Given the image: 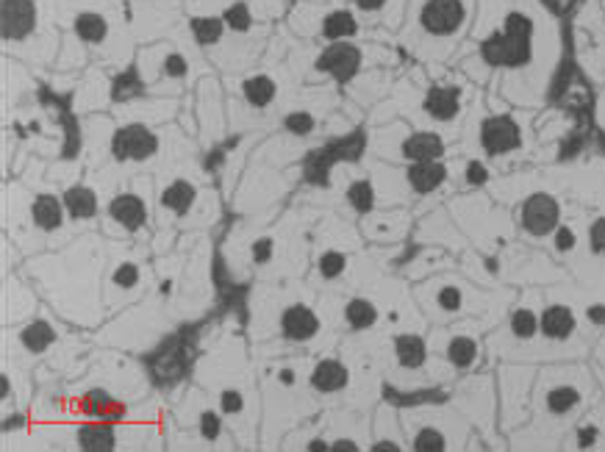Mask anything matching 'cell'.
Listing matches in <instances>:
<instances>
[{
    "label": "cell",
    "instance_id": "34",
    "mask_svg": "<svg viewBox=\"0 0 605 452\" xmlns=\"http://www.w3.org/2000/svg\"><path fill=\"white\" fill-rule=\"evenodd\" d=\"M586 252L592 258H605V214L594 217L586 228Z\"/></svg>",
    "mask_w": 605,
    "mask_h": 452
},
{
    "label": "cell",
    "instance_id": "32",
    "mask_svg": "<svg viewBox=\"0 0 605 452\" xmlns=\"http://www.w3.org/2000/svg\"><path fill=\"white\" fill-rule=\"evenodd\" d=\"M64 206H67L70 219L75 223H86V219H95L97 212H100V195L97 190L86 184H75L64 190Z\"/></svg>",
    "mask_w": 605,
    "mask_h": 452
},
{
    "label": "cell",
    "instance_id": "3",
    "mask_svg": "<svg viewBox=\"0 0 605 452\" xmlns=\"http://www.w3.org/2000/svg\"><path fill=\"white\" fill-rule=\"evenodd\" d=\"M592 373L575 360L539 364L531 395V417L506 435L511 450H559L592 406Z\"/></svg>",
    "mask_w": 605,
    "mask_h": 452
},
{
    "label": "cell",
    "instance_id": "20",
    "mask_svg": "<svg viewBox=\"0 0 605 452\" xmlns=\"http://www.w3.org/2000/svg\"><path fill=\"white\" fill-rule=\"evenodd\" d=\"M64 439L56 446H70V450H86V452H106L117 450L123 444L139 446L137 441H128V428L120 422H109V419H89V422L64 424Z\"/></svg>",
    "mask_w": 605,
    "mask_h": 452
},
{
    "label": "cell",
    "instance_id": "15",
    "mask_svg": "<svg viewBox=\"0 0 605 452\" xmlns=\"http://www.w3.org/2000/svg\"><path fill=\"white\" fill-rule=\"evenodd\" d=\"M497 267H500V283L514 289H544L553 287V283H561L566 278L564 263L559 267V261L550 258L542 247L522 239H514L511 245H506L497 252Z\"/></svg>",
    "mask_w": 605,
    "mask_h": 452
},
{
    "label": "cell",
    "instance_id": "19",
    "mask_svg": "<svg viewBox=\"0 0 605 452\" xmlns=\"http://www.w3.org/2000/svg\"><path fill=\"white\" fill-rule=\"evenodd\" d=\"M575 42L577 62L586 69L588 78H605V20L599 12V0H581L575 14Z\"/></svg>",
    "mask_w": 605,
    "mask_h": 452
},
{
    "label": "cell",
    "instance_id": "17",
    "mask_svg": "<svg viewBox=\"0 0 605 452\" xmlns=\"http://www.w3.org/2000/svg\"><path fill=\"white\" fill-rule=\"evenodd\" d=\"M486 327L480 322H456V325H431V353L439 355L456 375H469L484 364L486 344L480 336Z\"/></svg>",
    "mask_w": 605,
    "mask_h": 452
},
{
    "label": "cell",
    "instance_id": "16",
    "mask_svg": "<svg viewBox=\"0 0 605 452\" xmlns=\"http://www.w3.org/2000/svg\"><path fill=\"white\" fill-rule=\"evenodd\" d=\"M497 406H500V433L509 435L531 417V395L539 364L528 360H497Z\"/></svg>",
    "mask_w": 605,
    "mask_h": 452
},
{
    "label": "cell",
    "instance_id": "33",
    "mask_svg": "<svg viewBox=\"0 0 605 452\" xmlns=\"http://www.w3.org/2000/svg\"><path fill=\"white\" fill-rule=\"evenodd\" d=\"M189 34H192V42H198V47L212 51L225 40L229 25H225L223 14H203V18H189Z\"/></svg>",
    "mask_w": 605,
    "mask_h": 452
},
{
    "label": "cell",
    "instance_id": "10",
    "mask_svg": "<svg viewBox=\"0 0 605 452\" xmlns=\"http://www.w3.org/2000/svg\"><path fill=\"white\" fill-rule=\"evenodd\" d=\"M542 311H539V338L528 349V364H550V360H575L583 353V314L561 294V283L548 287Z\"/></svg>",
    "mask_w": 605,
    "mask_h": 452
},
{
    "label": "cell",
    "instance_id": "25",
    "mask_svg": "<svg viewBox=\"0 0 605 452\" xmlns=\"http://www.w3.org/2000/svg\"><path fill=\"white\" fill-rule=\"evenodd\" d=\"M206 201V192L200 190L198 181L192 175H172L164 184V190L159 192V219L161 217H176L183 225V219H189L194 214V208Z\"/></svg>",
    "mask_w": 605,
    "mask_h": 452
},
{
    "label": "cell",
    "instance_id": "30",
    "mask_svg": "<svg viewBox=\"0 0 605 452\" xmlns=\"http://www.w3.org/2000/svg\"><path fill=\"white\" fill-rule=\"evenodd\" d=\"M145 283V263H139L137 258H120L117 263H112L109 281H106V298L112 294H120L123 300L139 298L142 294Z\"/></svg>",
    "mask_w": 605,
    "mask_h": 452
},
{
    "label": "cell",
    "instance_id": "14",
    "mask_svg": "<svg viewBox=\"0 0 605 452\" xmlns=\"http://www.w3.org/2000/svg\"><path fill=\"white\" fill-rule=\"evenodd\" d=\"M447 400L469 419L475 433L489 446L509 444L506 439H497L500 433V406H497V380L495 375L469 373L456 378Z\"/></svg>",
    "mask_w": 605,
    "mask_h": 452
},
{
    "label": "cell",
    "instance_id": "9",
    "mask_svg": "<svg viewBox=\"0 0 605 452\" xmlns=\"http://www.w3.org/2000/svg\"><path fill=\"white\" fill-rule=\"evenodd\" d=\"M453 219L467 236L469 245L475 250L486 252V256H497L506 245L517 239V223L514 212L509 206L497 203L486 190L480 192H464V195H453L447 201Z\"/></svg>",
    "mask_w": 605,
    "mask_h": 452
},
{
    "label": "cell",
    "instance_id": "21",
    "mask_svg": "<svg viewBox=\"0 0 605 452\" xmlns=\"http://www.w3.org/2000/svg\"><path fill=\"white\" fill-rule=\"evenodd\" d=\"M414 225H417V214L412 208H375L359 219V230L367 245L381 247L406 245L408 236L414 234Z\"/></svg>",
    "mask_w": 605,
    "mask_h": 452
},
{
    "label": "cell",
    "instance_id": "29",
    "mask_svg": "<svg viewBox=\"0 0 605 452\" xmlns=\"http://www.w3.org/2000/svg\"><path fill=\"white\" fill-rule=\"evenodd\" d=\"M256 397H247L245 386L234 384V380H229V384H223L217 389V411L223 413L225 422L231 424H251V417H256V408L258 402H253Z\"/></svg>",
    "mask_w": 605,
    "mask_h": 452
},
{
    "label": "cell",
    "instance_id": "36",
    "mask_svg": "<svg viewBox=\"0 0 605 452\" xmlns=\"http://www.w3.org/2000/svg\"><path fill=\"white\" fill-rule=\"evenodd\" d=\"M599 12H603V20H605V0H599Z\"/></svg>",
    "mask_w": 605,
    "mask_h": 452
},
{
    "label": "cell",
    "instance_id": "7",
    "mask_svg": "<svg viewBox=\"0 0 605 452\" xmlns=\"http://www.w3.org/2000/svg\"><path fill=\"white\" fill-rule=\"evenodd\" d=\"M3 56L20 58L29 67H56L62 31L47 0H3Z\"/></svg>",
    "mask_w": 605,
    "mask_h": 452
},
{
    "label": "cell",
    "instance_id": "23",
    "mask_svg": "<svg viewBox=\"0 0 605 452\" xmlns=\"http://www.w3.org/2000/svg\"><path fill=\"white\" fill-rule=\"evenodd\" d=\"M412 239L417 241V245L445 247V250H450L453 256H461L464 250H469V247H473L467 241V236L461 234V228L456 225V219H453L447 203L445 206L431 208V212H425L423 217L417 219Z\"/></svg>",
    "mask_w": 605,
    "mask_h": 452
},
{
    "label": "cell",
    "instance_id": "18",
    "mask_svg": "<svg viewBox=\"0 0 605 452\" xmlns=\"http://www.w3.org/2000/svg\"><path fill=\"white\" fill-rule=\"evenodd\" d=\"M164 150V137L150 122L126 120L120 126H112V117L106 120V155L115 164H148Z\"/></svg>",
    "mask_w": 605,
    "mask_h": 452
},
{
    "label": "cell",
    "instance_id": "11",
    "mask_svg": "<svg viewBox=\"0 0 605 452\" xmlns=\"http://www.w3.org/2000/svg\"><path fill=\"white\" fill-rule=\"evenodd\" d=\"M450 148L453 144L442 133L414 128L400 117L381 122V126H370V139H367V155L389 161V164L447 159Z\"/></svg>",
    "mask_w": 605,
    "mask_h": 452
},
{
    "label": "cell",
    "instance_id": "24",
    "mask_svg": "<svg viewBox=\"0 0 605 452\" xmlns=\"http://www.w3.org/2000/svg\"><path fill=\"white\" fill-rule=\"evenodd\" d=\"M280 67L275 73H267V69H258V73L245 75L236 86V93H240V100L245 109H251L253 115H273V111H280V120L286 115V106H280V84L278 78Z\"/></svg>",
    "mask_w": 605,
    "mask_h": 452
},
{
    "label": "cell",
    "instance_id": "22",
    "mask_svg": "<svg viewBox=\"0 0 605 452\" xmlns=\"http://www.w3.org/2000/svg\"><path fill=\"white\" fill-rule=\"evenodd\" d=\"M142 181H137V186H131V190L115 192V195L109 197V206H106V223H109V228H115L117 234L131 236V234H139V230L148 225L150 186L153 184H148L142 192H139V184H142Z\"/></svg>",
    "mask_w": 605,
    "mask_h": 452
},
{
    "label": "cell",
    "instance_id": "2",
    "mask_svg": "<svg viewBox=\"0 0 605 452\" xmlns=\"http://www.w3.org/2000/svg\"><path fill=\"white\" fill-rule=\"evenodd\" d=\"M480 93L484 89L464 78L456 67L417 64L406 75H400L392 93L370 111V126H381L400 117L408 126L436 131L456 144Z\"/></svg>",
    "mask_w": 605,
    "mask_h": 452
},
{
    "label": "cell",
    "instance_id": "27",
    "mask_svg": "<svg viewBox=\"0 0 605 452\" xmlns=\"http://www.w3.org/2000/svg\"><path fill=\"white\" fill-rule=\"evenodd\" d=\"M370 450H408L403 422H400V408L394 402L381 400L372 408V446Z\"/></svg>",
    "mask_w": 605,
    "mask_h": 452
},
{
    "label": "cell",
    "instance_id": "1",
    "mask_svg": "<svg viewBox=\"0 0 605 452\" xmlns=\"http://www.w3.org/2000/svg\"><path fill=\"white\" fill-rule=\"evenodd\" d=\"M564 62L561 20L544 0H478L456 67L486 93L489 109L539 111Z\"/></svg>",
    "mask_w": 605,
    "mask_h": 452
},
{
    "label": "cell",
    "instance_id": "8",
    "mask_svg": "<svg viewBox=\"0 0 605 452\" xmlns=\"http://www.w3.org/2000/svg\"><path fill=\"white\" fill-rule=\"evenodd\" d=\"M400 422L406 433L408 450L414 452H450L469 450L475 428L450 400H423L400 408Z\"/></svg>",
    "mask_w": 605,
    "mask_h": 452
},
{
    "label": "cell",
    "instance_id": "28",
    "mask_svg": "<svg viewBox=\"0 0 605 452\" xmlns=\"http://www.w3.org/2000/svg\"><path fill=\"white\" fill-rule=\"evenodd\" d=\"M59 342V327L51 320H29L18 333H12V344L29 358H42Z\"/></svg>",
    "mask_w": 605,
    "mask_h": 452
},
{
    "label": "cell",
    "instance_id": "4",
    "mask_svg": "<svg viewBox=\"0 0 605 452\" xmlns=\"http://www.w3.org/2000/svg\"><path fill=\"white\" fill-rule=\"evenodd\" d=\"M537 115L539 111L528 109H489L486 93H480L464 122L461 137L450 150L486 161L497 175L517 170V164L526 161H539L542 159L539 153H553V150L539 139L537 120H533Z\"/></svg>",
    "mask_w": 605,
    "mask_h": 452
},
{
    "label": "cell",
    "instance_id": "35",
    "mask_svg": "<svg viewBox=\"0 0 605 452\" xmlns=\"http://www.w3.org/2000/svg\"><path fill=\"white\" fill-rule=\"evenodd\" d=\"M583 320L588 331H605V300H588L583 305Z\"/></svg>",
    "mask_w": 605,
    "mask_h": 452
},
{
    "label": "cell",
    "instance_id": "31",
    "mask_svg": "<svg viewBox=\"0 0 605 452\" xmlns=\"http://www.w3.org/2000/svg\"><path fill=\"white\" fill-rule=\"evenodd\" d=\"M3 311H7L3 320H7L9 327L36 314L34 294H31L25 287H20L18 278H9L7 281V292H3Z\"/></svg>",
    "mask_w": 605,
    "mask_h": 452
},
{
    "label": "cell",
    "instance_id": "26",
    "mask_svg": "<svg viewBox=\"0 0 605 452\" xmlns=\"http://www.w3.org/2000/svg\"><path fill=\"white\" fill-rule=\"evenodd\" d=\"M23 214L31 223V228L40 236H53L59 230H64V219L70 217L67 206H64V197H59L53 190L36 192L31 197V203L23 206Z\"/></svg>",
    "mask_w": 605,
    "mask_h": 452
},
{
    "label": "cell",
    "instance_id": "12",
    "mask_svg": "<svg viewBox=\"0 0 605 452\" xmlns=\"http://www.w3.org/2000/svg\"><path fill=\"white\" fill-rule=\"evenodd\" d=\"M367 67H397V56L378 42H328L315 47L306 80L348 86Z\"/></svg>",
    "mask_w": 605,
    "mask_h": 452
},
{
    "label": "cell",
    "instance_id": "13",
    "mask_svg": "<svg viewBox=\"0 0 605 452\" xmlns=\"http://www.w3.org/2000/svg\"><path fill=\"white\" fill-rule=\"evenodd\" d=\"M192 45L187 40L178 42V45L159 40L139 47L137 73L145 89L153 95H161L170 89V98H178L183 93L187 80L192 78Z\"/></svg>",
    "mask_w": 605,
    "mask_h": 452
},
{
    "label": "cell",
    "instance_id": "5",
    "mask_svg": "<svg viewBox=\"0 0 605 452\" xmlns=\"http://www.w3.org/2000/svg\"><path fill=\"white\" fill-rule=\"evenodd\" d=\"M478 0H408L394 45L425 67H450L473 31Z\"/></svg>",
    "mask_w": 605,
    "mask_h": 452
},
{
    "label": "cell",
    "instance_id": "6",
    "mask_svg": "<svg viewBox=\"0 0 605 452\" xmlns=\"http://www.w3.org/2000/svg\"><path fill=\"white\" fill-rule=\"evenodd\" d=\"M517 294H520V289L506 287V283L480 287L473 278L464 276L458 267L425 278L423 283H414V298H417L428 325L480 322L486 333H491L506 320Z\"/></svg>",
    "mask_w": 605,
    "mask_h": 452
}]
</instances>
